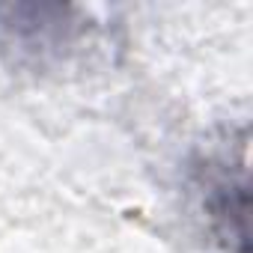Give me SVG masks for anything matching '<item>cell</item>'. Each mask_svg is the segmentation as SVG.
<instances>
[{
    "mask_svg": "<svg viewBox=\"0 0 253 253\" xmlns=\"http://www.w3.org/2000/svg\"><path fill=\"white\" fill-rule=\"evenodd\" d=\"M203 209L226 244L238 241V250L247 253V182L244 170L232 179L226 158H211L203 164Z\"/></svg>",
    "mask_w": 253,
    "mask_h": 253,
    "instance_id": "obj_1",
    "label": "cell"
}]
</instances>
